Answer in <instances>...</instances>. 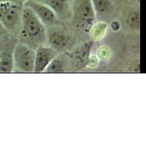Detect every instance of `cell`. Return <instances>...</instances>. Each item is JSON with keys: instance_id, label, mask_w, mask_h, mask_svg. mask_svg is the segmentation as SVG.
I'll list each match as a JSON object with an SVG mask.
<instances>
[{"instance_id": "12", "label": "cell", "mask_w": 146, "mask_h": 146, "mask_svg": "<svg viewBox=\"0 0 146 146\" xmlns=\"http://www.w3.org/2000/svg\"><path fill=\"white\" fill-rule=\"evenodd\" d=\"M64 61L58 55L55 57L47 66L44 73L48 74H60L64 72Z\"/></svg>"}, {"instance_id": "4", "label": "cell", "mask_w": 146, "mask_h": 146, "mask_svg": "<svg viewBox=\"0 0 146 146\" xmlns=\"http://www.w3.org/2000/svg\"><path fill=\"white\" fill-rule=\"evenodd\" d=\"M14 68L23 73H34L35 50L26 44H17L12 53Z\"/></svg>"}, {"instance_id": "2", "label": "cell", "mask_w": 146, "mask_h": 146, "mask_svg": "<svg viewBox=\"0 0 146 146\" xmlns=\"http://www.w3.org/2000/svg\"><path fill=\"white\" fill-rule=\"evenodd\" d=\"M74 23L84 32H90L96 20L91 0H74L72 16Z\"/></svg>"}, {"instance_id": "7", "label": "cell", "mask_w": 146, "mask_h": 146, "mask_svg": "<svg viewBox=\"0 0 146 146\" xmlns=\"http://www.w3.org/2000/svg\"><path fill=\"white\" fill-rule=\"evenodd\" d=\"M58 56V52L50 46L38 45L35 49L34 73H44L49 63Z\"/></svg>"}, {"instance_id": "15", "label": "cell", "mask_w": 146, "mask_h": 146, "mask_svg": "<svg viewBox=\"0 0 146 146\" xmlns=\"http://www.w3.org/2000/svg\"><path fill=\"white\" fill-rule=\"evenodd\" d=\"M111 28L113 31H117L120 28V25H119V23L118 21H113V22L111 23Z\"/></svg>"}, {"instance_id": "1", "label": "cell", "mask_w": 146, "mask_h": 146, "mask_svg": "<svg viewBox=\"0 0 146 146\" xmlns=\"http://www.w3.org/2000/svg\"><path fill=\"white\" fill-rule=\"evenodd\" d=\"M19 33L23 38L29 42L31 48L38 47L46 41V28L29 7L23 5L21 29Z\"/></svg>"}, {"instance_id": "8", "label": "cell", "mask_w": 146, "mask_h": 146, "mask_svg": "<svg viewBox=\"0 0 146 146\" xmlns=\"http://www.w3.org/2000/svg\"><path fill=\"white\" fill-rule=\"evenodd\" d=\"M48 6L55 13L58 19H68L72 16L74 0H36Z\"/></svg>"}, {"instance_id": "3", "label": "cell", "mask_w": 146, "mask_h": 146, "mask_svg": "<svg viewBox=\"0 0 146 146\" xmlns=\"http://www.w3.org/2000/svg\"><path fill=\"white\" fill-rule=\"evenodd\" d=\"M22 7L19 3H0V23L11 34H17L21 29Z\"/></svg>"}, {"instance_id": "16", "label": "cell", "mask_w": 146, "mask_h": 146, "mask_svg": "<svg viewBox=\"0 0 146 146\" xmlns=\"http://www.w3.org/2000/svg\"><path fill=\"white\" fill-rule=\"evenodd\" d=\"M0 3H19V0H0Z\"/></svg>"}, {"instance_id": "18", "label": "cell", "mask_w": 146, "mask_h": 146, "mask_svg": "<svg viewBox=\"0 0 146 146\" xmlns=\"http://www.w3.org/2000/svg\"><path fill=\"white\" fill-rule=\"evenodd\" d=\"M22 1H23V3H24L25 1H28V0H22Z\"/></svg>"}, {"instance_id": "5", "label": "cell", "mask_w": 146, "mask_h": 146, "mask_svg": "<svg viewBox=\"0 0 146 146\" xmlns=\"http://www.w3.org/2000/svg\"><path fill=\"white\" fill-rule=\"evenodd\" d=\"M23 5L29 7L38 18L41 20L46 26H54L58 24V19L55 13L48 6L42 3H39L36 0H28L23 3Z\"/></svg>"}, {"instance_id": "13", "label": "cell", "mask_w": 146, "mask_h": 146, "mask_svg": "<svg viewBox=\"0 0 146 146\" xmlns=\"http://www.w3.org/2000/svg\"><path fill=\"white\" fill-rule=\"evenodd\" d=\"M127 23L131 28H139L140 24V15H139V10H133L128 15L127 19Z\"/></svg>"}, {"instance_id": "6", "label": "cell", "mask_w": 146, "mask_h": 146, "mask_svg": "<svg viewBox=\"0 0 146 146\" xmlns=\"http://www.w3.org/2000/svg\"><path fill=\"white\" fill-rule=\"evenodd\" d=\"M46 32V40H48L50 47L54 48L57 52L65 50L71 43L70 36L67 32L57 27V25L49 26Z\"/></svg>"}, {"instance_id": "17", "label": "cell", "mask_w": 146, "mask_h": 146, "mask_svg": "<svg viewBox=\"0 0 146 146\" xmlns=\"http://www.w3.org/2000/svg\"><path fill=\"white\" fill-rule=\"evenodd\" d=\"M5 32H6V30L4 29V28L2 26V24L0 23V36H2L3 34H5Z\"/></svg>"}, {"instance_id": "11", "label": "cell", "mask_w": 146, "mask_h": 146, "mask_svg": "<svg viewBox=\"0 0 146 146\" xmlns=\"http://www.w3.org/2000/svg\"><path fill=\"white\" fill-rule=\"evenodd\" d=\"M14 68L13 54L9 52L0 53V74H9Z\"/></svg>"}, {"instance_id": "14", "label": "cell", "mask_w": 146, "mask_h": 146, "mask_svg": "<svg viewBox=\"0 0 146 146\" xmlns=\"http://www.w3.org/2000/svg\"><path fill=\"white\" fill-rule=\"evenodd\" d=\"M102 24H103V23H99L94 24L93 27L91 28L90 30H94V38L101 37L102 35H103V34L104 33L106 24L104 23V26H103V27H102Z\"/></svg>"}, {"instance_id": "10", "label": "cell", "mask_w": 146, "mask_h": 146, "mask_svg": "<svg viewBox=\"0 0 146 146\" xmlns=\"http://www.w3.org/2000/svg\"><path fill=\"white\" fill-rule=\"evenodd\" d=\"M92 45H93V43H88L86 44L83 45L82 47H80L75 52H74L72 54L73 61L75 62L79 65H82L84 63L88 62Z\"/></svg>"}, {"instance_id": "9", "label": "cell", "mask_w": 146, "mask_h": 146, "mask_svg": "<svg viewBox=\"0 0 146 146\" xmlns=\"http://www.w3.org/2000/svg\"><path fill=\"white\" fill-rule=\"evenodd\" d=\"M95 15L97 16H106L110 14L113 9V0H91Z\"/></svg>"}]
</instances>
